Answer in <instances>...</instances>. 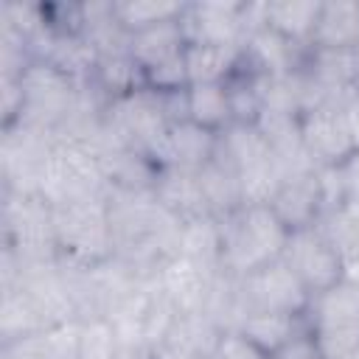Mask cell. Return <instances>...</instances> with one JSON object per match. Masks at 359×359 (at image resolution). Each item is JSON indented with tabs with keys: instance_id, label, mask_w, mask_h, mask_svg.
I'll list each match as a JSON object with an SVG mask.
<instances>
[{
	"instance_id": "cell-1",
	"label": "cell",
	"mask_w": 359,
	"mask_h": 359,
	"mask_svg": "<svg viewBox=\"0 0 359 359\" xmlns=\"http://www.w3.org/2000/svg\"><path fill=\"white\" fill-rule=\"evenodd\" d=\"M222 227V275L244 278L283 258L289 230L269 205H244L219 219Z\"/></svg>"
},
{
	"instance_id": "cell-2",
	"label": "cell",
	"mask_w": 359,
	"mask_h": 359,
	"mask_svg": "<svg viewBox=\"0 0 359 359\" xmlns=\"http://www.w3.org/2000/svg\"><path fill=\"white\" fill-rule=\"evenodd\" d=\"M53 236L59 264L98 266L115 258L112 213L107 196L53 205Z\"/></svg>"
},
{
	"instance_id": "cell-3",
	"label": "cell",
	"mask_w": 359,
	"mask_h": 359,
	"mask_svg": "<svg viewBox=\"0 0 359 359\" xmlns=\"http://www.w3.org/2000/svg\"><path fill=\"white\" fill-rule=\"evenodd\" d=\"M3 247L14 255L17 266L59 261L53 205L42 194L3 191Z\"/></svg>"
},
{
	"instance_id": "cell-4",
	"label": "cell",
	"mask_w": 359,
	"mask_h": 359,
	"mask_svg": "<svg viewBox=\"0 0 359 359\" xmlns=\"http://www.w3.org/2000/svg\"><path fill=\"white\" fill-rule=\"evenodd\" d=\"M20 84H22V112L14 123H28L56 135V129L73 112L81 84L42 59L28 62V67L20 73Z\"/></svg>"
},
{
	"instance_id": "cell-5",
	"label": "cell",
	"mask_w": 359,
	"mask_h": 359,
	"mask_svg": "<svg viewBox=\"0 0 359 359\" xmlns=\"http://www.w3.org/2000/svg\"><path fill=\"white\" fill-rule=\"evenodd\" d=\"M306 320L325 359H351L359 351V286L342 280L314 294Z\"/></svg>"
},
{
	"instance_id": "cell-6",
	"label": "cell",
	"mask_w": 359,
	"mask_h": 359,
	"mask_svg": "<svg viewBox=\"0 0 359 359\" xmlns=\"http://www.w3.org/2000/svg\"><path fill=\"white\" fill-rule=\"evenodd\" d=\"M109 185L104 180L101 163L93 151L84 146L56 140L39 180V194L50 205H65V202H79V199H93V196H107Z\"/></svg>"
},
{
	"instance_id": "cell-7",
	"label": "cell",
	"mask_w": 359,
	"mask_h": 359,
	"mask_svg": "<svg viewBox=\"0 0 359 359\" xmlns=\"http://www.w3.org/2000/svg\"><path fill=\"white\" fill-rule=\"evenodd\" d=\"M236 280V325L250 311H286L306 317L314 294L303 286L294 269L278 258Z\"/></svg>"
},
{
	"instance_id": "cell-8",
	"label": "cell",
	"mask_w": 359,
	"mask_h": 359,
	"mask_svg": "<svg viewBox=\"0 0 359 359\" xmlns=\"http://www.w3.org/2000/svg\"><path fill=\"white\" fill-rule=\"evenodd\" d=\"M56 137L28 123L3 126L0 135V180L3 191L11 194H39V180L45 160Z\"/></svg>"
},
{
	"instance_id": "cell-9",
	"label": "cell",
	"mask_w": 359,
	"mask_h": 359,
	"mask_svg": "<svg viewBox=\"0 0 359 359\" xmlns=\"http://www.w3.org/2000/svg\"><path fill=\"white\" fill-rule=\"evenodd\" d=\"M283 261L294 269V275L303 280V286L311 294L334 289L337 283H342L345 275L342 255L320 224L289 233Z\"/></svg>"
},
{
	"instance_id": "cell-10",
	"label": "cell",
	"mask_w": 359,
	"mask_h": 359,
	"mask_svg": "<svg viewBox=\"0 0 359 359\" xmlns=\"http://www.w3.org/2000/svg\"><path fill=\"white\" fill-rule=\"evenodd\" d=\"M182 34L188 42L202 45H244L250 34L247 3L244 0H205L185 3L180 17Z\"/></svg>"
},
{
	"instance_id": "cell-11",
	"label": "cell",
	"mask_w": 359,
	"mask_h": 359,
	"mask_svg": "<svg viewBox=\"0 0 359 359\" xmlns=\"http://www.w3.org/2000/svg\"><path fill=\"white\" fill-rule=\"evenodd\" d=\"M219 275L222 272L208 269L182 252H174L160 264L154 280L157 289L165 294V300L177 309V314H199L208 311Z\"/></svg>"
},
{
	"instance_id": "cell-12",
	"label": "cell",
	"mask_w": 359,
	"mask_h": 359,
	"mask_svg": "<svg viewBox=\"0 0 359 359\" xmlns=\"http://www.w3.org/2000/svg\"><path fill=\"white\" fill-rule=\"evenodd\" d=\"M300 137L311 157L320 165H339L353 149V135L339 104H317L300 115Z\"/></svg>"
},
{
	"instance_id": "cell-13",
	"label": "cell",
	"mask_w": 359,
	"mask_h": 359,
	"mask_svg": "<svg viewBox=\"0 0 359 359\" xmlns=\"http://www.w3.org/2000/svg\"><path fill=\"white\" fill-rule=\"evenodd\" d=\"M309 48L294 45L269 25L255 28L241 45V70L250 76H289L306 65Z\"/></svg>"
},
{
	"instance_id": "cell-14",
	"label": "cell",
	"mask_w": 359,
	"mask_h": 359,
	"mask_svg": "<svg viewBox=\"0 0 359 359\" xmlns=\"http://www.w3.org/2000/svg\"><path fill=\"white\" fill-rule=\"evenodd\" d=\"M222 325L208 314H180L171 331L149 351L151 359H205L213 356Z\"/></svg>"
},
{
	"instance_id": "cell-15",
	"label": "cell",
	"mask_w": 359,
	"mask_h": 359,
	"mask_svg": "<svg viewBox=\"0 0 359 359\" xmlns=\"http://www.w3.org/2000/svg\"><path fill=\"white\" fill-rule=\"evenodd\" d=\"M269 208L286 224L289 233L320 224V219H323V196H320L317 168L286 177L280 182V188L275 191Z\"/></svg>"
},
{
	"instance_id": "cell-16",
	"label": "cell",
	"mask_w": 359,
	"mask_h": 359,
	"mask_svg": "<svg viewBox=\"0 0 359 359\" xmlns=\"http://www.w3.org/2000/svg\"><path fill=\"white\" fill-rule=\"evenodd\" d=\"M219 151V135L210 129L196 126L194 121H177L168 126L163 146L157 151L160 168H185L199 171L208 165Z\"/></svg>"
},
{
	"instance_id": "cell-17",
	"label": "cell",
	"mask_w": 359,
	"mask_h": 359,
	"mask_svg": "<svg viewBox=\"0 0 359 359\" xmlns=\"http://www.w3.org/2000/svg\"><path fill=\"white\" fill-rule=\"evenodd\" d=\"M154 199L174 213L180 222H191L199 216H210L202 185L196 171H185V168H160L157 182H154Z\"/></svg>"
},
{
	"instance_id": "cell-18",
	"label": "cell",
	"mask_w": 359,
	"mask_h": 359,
	"mask_svg": "<svg viewBox=\"0 0 359 359\" xmlns=\"http://www.w3.org/2000/svg\"><path fill=\"white\" fill-rule=\"evenodd\" d=\"M311 48H323V50L359 48V0H323Z\"/></svg>"
},
{
	"instance_id": "cell-19",
	"label": "cell",
	"mask_w": 359,
	"mask_h": 359,
	"mask_svg": "<svg viewBox=\"0 0 359 359\" xmlns=\"http://www.w3.org/2000/svg\"><path fill=\"white\" fill-rule=\"evenodd\" d=\"M185 67L191 84H227L241 70V48L238 45H185Z\"/></svg>"
},
{
	"instance_id": "cell-20",
	"label": "cell",
	"mask_w": 359,
	"mask_h": 359,
	"mask_svg": "<svg viewBox=\"0 0 359 359\" xmlns=\"http://www.w3.org/2000/svg\"><path fill=\"white\" fill-rule=\"evenodd\" d=\"M87 84H90L107 104L115 101V98L132 95V93H137V90L146 87V81H143V67L132 59L129 48L112 50V53H101Z\"/></svg>"
},
{
	"instance_id": "cell-21",
	"label": "cell",
	"mask_w": 359,
	"mask_h": 359,
	"mask_svg": "<svg viewBox=\"0 0 359 359\" xmlns=\"http://www.w3.org/2000/svg\"><path fill=\"white\" fill-rule=\"evenodd\" d=\"M76 342H79V320L50 325L45 331H36L14 342H3L0 359H76Z\"/></svg>"
},
{
	"instance_id": "cell-22",
	"label": "cell",
	"mask_w": 359,
	"mask_h": 359,
	"mask_svg": "<svg viewBox=\"0 0 359 359\" xmlns=\"http://www.w3.org/2000/svg\"><path fill=\"white\" fill-rule=\"evenodd\" d=\"M250 342L264 348L266 353H275L283 348L289 339H294L300 331L309 328V320L300 314H286V311H250L238 320L236 325Z\"/></svg>"
},
{
	"instance_id": "cell-23",
	"label": "cell",
	"mask_w": 359,
	"mask_h": 359,
	"mask_svg": "<svg viewBox=\"0 0 359 359\" xmlns=\"http://www.w3.org/2000/svg\"><path fill=\"white\" fill-rule=\"evenodd\" d=\"M185 45H188V39L182 34L180 20H168V22L143 28V31L129 36V53L143 70L157 67V65L180 56L185 50Z\"/></svg>"
},
{
	"instance_id": "cell-24",
	"label": "cell",
	"mask_w": 359,
	"mask_h": 359,
	"mask_svg": "<svg viewBox=\"0 0 359 359\" xmlns=\"http://www.w3.org/2000/svg\"><path fill=\"white\" fill-rule=\"evenodd\" d=\"M196 177H199V185H202V194H205L210 216L224 219V216L236 213L238 208H244L241 185H238V171L224 157H219V151H216V157L208 165H202L196 171Z\"/></svg>"
},
{
	"instance_id": "cell-25",
	"label": "cell",
	"mask_w": 359,
	"mask_h": 359,
	"mask_svg": "<svg viewBox=\"0 0 359 359\" xmlns=\"http://www.w3.org/2000/svg\"><path fill=\"white\" fill-rule=\"evenodd\" d=\"M323 0H266V25L294 45L311 48Z\"/></svg>"
},
{
	"instance_id": "cell-26",
	"label": "cell",
	"mask_w": 359,
	"mask_h": 359,
	"mask_svg": "<svg viewBox=\"0 0 359 359\" xmlns=\"http://www.w3.org/2000/svg\"><path fill=\"white\" fill-rule=\"evenodd\" d=\"M50 328L31 294L22 286H3L0 289V345L31 337L36 331Z\"/></svg>"
},
{
	"instance_id": "cell-27",
	"label": "cell",
	"mask_w": 359,
	"mask_h": 359,
	"mask_svg": "<svg viewBox=\"0 0 359 359\" xmlns=\"http://www.w3.org/2000/svg\"><path fill=\"white\" fill-rule=\"evenodd\" d=\"M219 157H224L238 174L275 160L266 137L255 123H230L219 135Z\"/></svg>"
},
{
	"instance_id": "cell-28",
	"label": "cell",
	"mask_w": 359,
	"mask_h": 359,
	"mask_svg": "<svg viewBox=\"0 0 359 359\" xmlns=\"http://www.w3.org/2000/svg\"><path fill=\"white\" fill-rule=\"evenodd\" d=\"M188 121L222 135L233 123L230 87L227 84H191L188 87Z\"/></svg>"
},
{
	"instance_id": "cell-29",
	"label": "cell",
	"mask_w": 359,
	"mask_h": 359,
	"mask_svg": "<svg viewBox=\"0 0 359 359\" xmlns=\"http://www.w3.org/2000/svg\"><path fill=\"white\" fill-rule=\"evenodd\" d=\"M177 252L199 261L208 269L222 272V227H219V219L216 216H199V219L182 222Z\"/></svg>"
},
{
	"instance_id": "cell-30",
	"label": "cell",
	"mask_w": 359,
	"mask_h": 359,
	"mask_svg": "<svg viewBox=\"0 0 359 359\" xmlns=\"http://www.w3.org/2000/svg\"><path fill=\"white\" fill-rule=\"evenodd\" d=\"M112 8H115L121 28L132 36L143 28L180 20L185 11V3L180 0H112Z\"/></svg>"
},
{
	"instance_id": "cell-31",
	"label": "cell",
	"mask_w": 359,
	"mask_h": 359,
	"mask_svg": "<svg viewBox=\"0 0 359 359\" xmlns=\"http://www.w3.org/2000/svg\"><path fill=\"white\" fill-rule=\"evenodd\" d=\"M76 359H121V342L109 317L101 314L79 320Z\"/></svg>"
},
{
	"instance_id": "cell-32",
	"label": "cell",
	"mask_w": 359,
	"mask_h": 359,
	"mask_svg": "<svg viewBox=\"0 0 359 359\" xmlns=\"http://www.w3.org/2000/svg\"><path fill=\"white\" fill-rule=\"evenodd\" d=\"M185 53V50H182ZM174 56L157 67H149L143 70V81H146V90L151 93H160V95H168V93H182L191 87L188 81V67H185V56Z\"/></svg>"
},
{
	"instance_id": "cell-33",
	"label": "cell",
	"mask_w": 359,
	"mask_h": 359,
	"mask_svg": "<svg viewBox=\"0 0 359 359\" xmlns=\"http://www.w3.org/2000/svg\"><path fill=\"white\" fill-rule=\"evenodd\" d=\"M213 359H269V353L250 342L238 328H222Z\"/></svg>"
},
{
	"instance_id": "cell-34",
	"label": "cell",
	"mask_w": 359,
	"mask_h": 359,
	"mask_svg": "<svg viewBox=\"0 0 359 359\" xmlns=\"http://www.w3.org/2000/svg\"><path fill=\"white\" fill-rule=\"evenodd\" d=\"M269 359H325V356H323L314 334L306 328L294 339H289L283 348H278L275 353H269Z\"/></svg>"
},
{
	"instance_id": "cell-35",
	"label": "cell",
	"mask_w": 359,
	"mask_h": 359,
	"mask_svg": "<svg viewBox=\"0 0 359 359\" xmlns=\"http://www.w3.org/2000/svg\"><path fill=\"white\" fill-rule=\"evenodd\" d=\"M337 168H339V177L345 182L348 202H359V149H353Z\"/></svg>"
},
{
	"instance_id": "cell-36",
	"label": "cell",
	"mask_w": 359,
	"mask_h": 359,
	"mask_svg": "<svg viewBox=\"0 0 359 359\" xmlns=\"http://www.w3.org/2000/svg\"><path fill=\"white\" fill-rule=\"evenodd\" d=\"M345 109V118H348V126H351V135H353V143L359 149V93L342 107Z\"/></svg>"
},
{
	"instance_id": "cell-37",
	"label": "cell",
	"mask_w": 359,
	"mask_h": 359,
	"mask_svg": "<svg viewBox=\"0 0 359 359\" xmlns=\"http://www.w3.org/2000/svg\"><path fill=\"white\" fill-rule=\"evenodd\" d=\"M353 65H356V81H359V48H353Z\"/></svg>"
},
{
	"instance_id": "cell-38",
	"label": "cell",
	"mask_w": 359,
	"mask_h": 359,
	"mask_svg": "<svg viewBox=\"0 0 359 359\" xmlns=\"http://www.w3.org/2000/svg\"><path fill=\"white\" fill-rule=\"evenodd\" d=\"M135 359H151V356H149V353H140V356H135Z\"/></svg>"
},
{
	"instance_id": "cell-39",
	"label": "cell",
	"mask_w": 359,
	"mask_h": 359,
	"mask_svg": "<svg viewBox=\"0 0 359 359\" xmlns=\"http://www.w3.org/2000/svg\"><path fill=\"white\" fill-rule=\"evenodd\" d=\"M351 359H359V351H356V353H353V356H351Z\"/></svg>"
},
{
	"instance_id": "cell-40",
	"label": "cell",
	"mask_w": 359,
	"mask_h": 359,
	"mask_svg": "<svg viewBox=\"0 0 359 359\" xmlns=\"http://www.w3.org/2000/svg\"><path fill=\"white\" fill-rule=\"evenodd\" d=\"M205 359H213V356H205Z\"/></svg>"
}]
</instances>
